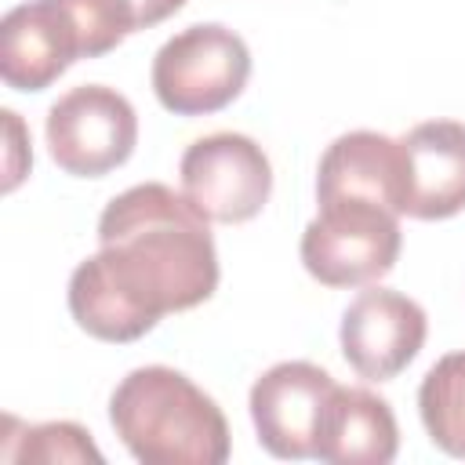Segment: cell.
Returning <instances> with one entry per match:
<instances>
[{
  "label": "cell",
  "mask_w": 465,
  "mask_h": 465,
  "mask_svg": "<svg viewBox=\"0 0 465 465\" xmlns=\"http://www.w3.org/2000/svg\"><path fill=\"white\" fill-rule=\"evenodd\" d=\"M18 447L4 450L15 461H94L102 465V450L94 447L91 432L76 421H44L25 425L22 436H15Z\"/></svg>",
  "instance_id": "9a60e30c"
},
{
  "label": "cell",
  "mask_w": 465,
  "mask_h": 465,
  "mask_svg": "<svg viewBox=\"0 0 465 465\" xmlns=\"http://www.w3.org/2000/svg\"><path fill=\"white\" fill-rule=\"evenodd\" d=\"M418 411L429 440L443 454L465 458V352H447L425 371Z\"/></svg>",
  "instance_id": "4fadbf2b"
},
{
  "label": "cell",
  "mask_w": 465,
  "mask_h": 465,
  "mask_svg": "<svg viewBox=\"0 0 465 465\" xmlns=\"http://www.w3.org/2000/svg\"><path fill=\"white\" fill-rule=\"evenodd\" d=\"M109 425L142 465H222L232 450L222 407L182 371L149 363L120 378Z\"/></svg>",
  "instance_id": "7a4b0ae2"
},
{
  "label": "cell",
  "mask_w": 465,
  "mask_h": 465,
  "mask_svg": "<svg viewBox=\"0 0 465 465\" xmlns=\"http://www.w3.org/2000/svg\"><path fill=\"white\" fill-rule=\"evenodd\" d=\"M334 378L309 360H283L251 385V421L258 443L283 461L312 458Z\"/></svg>",
  "instance_id": "ba28073f"
},
{
  "label": "cell",
  "mask_w": 465,
  "mask_h": 465,
  "mask_svg": "<svg viewBox=\"0 0 465 465\" xmlns=\"http://www.w3.org/2000/svg\"><path fill=\"white\" fill-rule=\"evenodd\" d=\"M400 450V425L392 407L360 385H334L312 458L331 465H389Z\"/></svg>",
  "instance_id": "7c38bea8"
},
{
  "label": "cell",
  "mask_w": 465,
  "mask_h": 465,
  "mask_svg": "<svg viewBox=\"0 0 465 465\" xmlns=\"http://www.w3.org/2000/svg\"><path fill=\"white\" fill-rule=\"evenodd\" d=\"M425 334V309L392 287L360 291L341 312L338 331L345 363L367 381H389L407 371V363L421 352Z\"/></svg>",
  "instance_id": "52a82bcc"
},
{
  "label": "cell",
  "mask_w": 465,
  "mask_h": 465,
  "mask_svg": "<svg viewBox=\"0 0 465 465\" xmlns=\"http://www.w3.org/2000/svg\"><path fill=\"white\" fill-rule=\"evenodd\" d=\"M403 247L400 214L371 200L320 203L302 232V265L323 287H367L396 269Z\"/></svg>",
  "instance_id": "277c9868"
},
{
  "label": "cell",
  "mask_w": 465,
  "mask_h": 465,
  "mask_svg": "<svg viewBox=\"0 0 465 465\" xmlns=\"http://www.w3.org/2000/svg\"><path fill=\"white\" fill-rule=\"evenodd\" d=\"M127 4L134 11V25L138 29H153V25H160L163 18H171V15H178L185 7V0H127Z\"/></svg>",
  "instance_id": "2e32d148"
},
{
  "label": "cell",
  "mask_w": 465,
  "mask_h": 465,
  "mask_svg": "<svg viewBox=\"0 0 465 465\" xmlns=\"http://www.w3.org/2000/svg\"><path fill=\"white\" fill-rule=\"evenodd\" d=\"M76 58L80 36L58 0H29L0 22V76L15 91L51 87Z\"/></svg>",
  "instance_id": "30bf717a"
},
{
  "label": "cell",
  "mask_w": 465,
  "mask_h": 465,
  "mask_svg": "<svg viewBox=\"0 0 465 465\" xmlns=\"http://www.w3.org/2000/svg\"><path fill=\"white\" fill-rule=\"evenodd\" d=\"M371 200L403 214V160L400 138L378 131L338 134L316 167V203Z\"/></svg>",
  "instance_id": "8fae6325"
},
{
  "label": "cell",
  "mask_w": 465,
  "mask_h": 465,
  "mask_svg": "<svg viewBox=\"0 0 465 465\" xmlns=\"http://www.w3.org/2000/svg\"><path fill=\"white\" fill-rule=\"evenodd\" d=\"M4 124H7V134H11V156H7V182H4V189L11 193L15 185H18V153H29V149H22L25 142H22V124H18V113H11V109H4ZM33 156V153H29Z\"/></svg>",
  "instance_id": "e0dca14e"
},
{
  "label": "cell",
  "mask_w": 465,
  "mask_h": 465,
  "mask_svg": "<svg viewBox=\"0 0 465 465\" xmlns=\"http://www.w3.org/2000/svg\"><path fill=\"white\" fill-rule=\"evenodd\" d=\"M403 214L443 222L465 211V124L425 120L400 138Z\"/></svg>",
  "instance_id": "9c48e42d"
},
{
  "label": "cell",
  "mask_w": 465,
  "mask_h": 465,
  "mask_svg": "<svg viewBox=\"0 0 465 465\" xmlns=\"http://www.w3.org/2000/svg\"><path fill=\"white\" fill-rule=\"evenodd\" d=\"M211 222L163 182L113 196L98 218V254L69 276V312L98 341L127 345L167 312L203 305L218 291Z\"/></svg>",
  "instance_id": "6da1fadb"
},
{
  "label": "cell",
  "mask_w": 465,
  "mask_h": 465,
  "mask_svg": "<svg viewBox=\"0 0 465 465\" xmlns=\"http://www.w3.org/2000/svg\"><path fill=\"white\" fill-rule=\"evenodd\" d=\"M182 193L189 203L222 225H240L262 214L272 193V167L265 149L236 131H214L196 138L178 163Z\"/></svg>",
  "instance_id": "8992f818"
},
{
  "label": "cell",
  "mask_w": 465,
  "mask_h": 465,
  "mask_svg": "<svg viewBox=\"0 0 465 465\" xmlns=\"http://www.w3.org/2000/svg\"><path fill=\"white\" fill-rule=\"evenodd\" d=\"M251 76V51L240 33L196 22L174 33L153 58V94L174 116H207L240 98Z\"/></svg>",
  "instance_id": "3957f363"
},
{
  "label": "cell",
  "mask_w": 465,
  "mask_h": 465,
  "mask_svg": "<svg viewBox=\"0 0 465 465\" xmlns=\"http://www.w3.org/2000/svg\"><path fill=\"white\" fill-rule=\"evenodd\" d=\"M58 4L65 7L69 22L76 25L84 58L109 54V51L120 47L131 33H138L134 11H131L127 0H58Z\"/></svg>",
  "instance_id": "5bb4252c"
},
{
  "label": "cell",
  "mask_w": 465,
  "mask_h": 465,
  "mask_svg": "<svg viewBox=\"0 0 465 465\" xmlns=\"http://www.w3.org/2000/svg\"><path fill=\"white\" fill-rule=\"evenodd\" d=\"M47 153L73 178H102L124 167L138 145L134 105L105 84H80L47 109Z\"/></svg>",
  "instance_id": "5b68a950"
}]
</instances>
